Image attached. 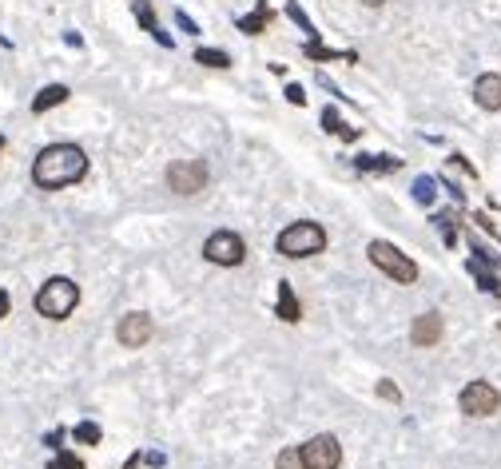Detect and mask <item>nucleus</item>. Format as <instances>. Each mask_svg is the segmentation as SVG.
Masks as SVG:
<instances>
[{
    "instance_id": "nucleus-1",
    "label": "nucleus",
    "mask_w": 501,
    "mask_h": 469,
    "mask_svg": "<svg viewBox=\"0 0 501 469\" xmlns=\"http://www.w3.org/2000/svg\"><path fill=\"white\" fill-rule=\"evenodd\" d=\"M84 175H88V155H84V147H76V144L44 147V152L36 155V164H33V179H36V187H44V192L72 187Z\"/></svg>"
},
{
    "instance_id": "nucleus-2",
    "label": "nucleus",
    "mask_w": 501,
    "mask_h": 469,
    "mask_svg": "<svg viewBox=\"0 0 501 469\" xmlns=\"http://www.w3.org/2000/svg\"><path fill=\"white\" fill-rule=\"evenodd\" d=\"M279 255L287 258H310V255H323L326 251V231L318 223H310V219H303V223H290L283 235L275 239Z\"/></svg>"
},
{
    "instance_id": "nucleus-3",
    "label": "nucleus",
    "mask_w": 501,
    "mask_h": 469,
    "mask_svg": "<svg viewBox=\"0 0 501 469\" xmlns=\"http://www.w3.org/2000/svg\"><path fill=\"white\" fill-rule=\"evenodd\" d=\"M76 303H80V286L72 278H48V283L36 291V311L44 318H56V323L72 314Z\"/></svg>"
},
{
    "instance_id": "nucleus-4",
    "label": "nucleus",
    "mask_w": 501,
    "mask_h": 469,
    "mask_svg": "<svg viewBox=\"0 0 501 469\" xmlns=\"http://www.w3.org/2000/svg\"><path fill=\"white\" fill-rule=\"evenodd\" d=\"M366 255H370V263L383 275L394 278V283H414L418 278V267L410 263V255H402L394 243H386V239H374V243L366 247Z\"/></svg>"
},
{
    "instance_id": "nucleus-5",
    "label": "nucleus",
    "mask_w": 501,
    "mask_h": 469,
    "mask_svg": "<svg viewBox=\"0 0 501 469\" xmlns=\"http://www.w3.org/2000/svg\"><path fill=\"white\" fill-rule=\"evenodd\" d=\"M167 187L175 195H199L207 187V164L203 159H175L167 167Z\"/></svg>"
},
{
    "instance_id": "nucleus-6",
    "label": "nucleus",
    "mask_w": 501,
    "mask_h": 469,
    "mask_svg": "<svg viewBox=\"0 0 501 469\" xmlns=\"http://www.w3.org/2000/svg\"><path fill=\"white\" fill-rule=\"evenodd\" d=\"M298 454H303L307 469H338V465H343V446H338L335 434L310 437L307 446H298Z\"/></svg>"
},
{
    "instance_id": "nucleus-7",
    "label": "nucleus",
    "mask_w": 501,
    "mask_h": 469,
    "mask_svg": "<svg viewBox=\"0 0 501 469\" xmlns=\"http://www.w3.org/2000/svg\"><path fill=\"white\" fill-rule=\"evenodd\" d=\"M203 255H207V263L239 267V263H243V255H247V247H243V239H239L235 231H215L203 243Z\"/></svg>"
},
{
    "instance_id": "nucleus-8",
    "label": "nucleus",
    "mask_w": 501,
    "mask_h": 469,
    "mask_svg": "<svg viewBox=\"0 0 501 469\" xmlns=\"http://www.w3.org/2000/svg\"><path fill=\"white\" fill-rule=\"evenodd\" d=\"M458 406H462L466 417H489V414H497L501 394L489 382H469L462 390V398H458Z\"/></svg>"
},
{
    "instance_id": "nucleus-9",
    "label": "nucleus",
    "mask_w": 501,
    "mask_h": 469,
    "mask_svg": "<svg viewBox=\"0 0 501 469\" xmlns=\"http://www.w3.org/2000/svg\"><path fill=\"white\" fill-rule=\"evenodd\" d=\"M152 331H156V326H152V318H147L144 311H132V314H124V318H119L116 338H119L124 346H132V351H136V346H144L147 338H152Z\"/></svg>"
},
{
    "instance_id": "nucleus-10",
    "label": "nucleus",
    "mask_w": 501,
    "mask_h": 469,
    "mask_svg": "<svg viewBox=\"0 0 501 469\" xmlns=\"http://www.w3.org/2000/svg\"><path fill=\"white\" fill-rule=\"evenodd\" d=\"M474 104L486 108V112H501V76L486 72L474 80Z\"/></svg>"
},
{
    "instance_id": "nucleus-11",
    "label": "nucleus",
    "mask_w": 501,
    "mask_h": 469,
    "mask_svg": "<svg viewBox=\"0 0 501 469\" xmlns=\"http://www.w3.org/2000/svg\"><path fill=\"white\" fill-rule=\"evenodd\" d=\"M410 342L414 346H438L442 342V314L414 318V326H410Z\"/></svg>"
},
{
    "instance_id": "nucleus-12",
    "label": "nucleus",
    "mask_w": 501,
    "mask_h": 469,
    "mask_svg": "<svg viewBox=\"0 0 501 469\" xmlns=\"http://www.w3.org/2000/svg\"><path fill=\"white\" fill-rule=\"evenodd\" d=\"M132 13H136V20H139V24H144V33H147V36H156L164 48H172V44H175V40L167 36L164 28H159V16L152 13V5H147V0H132Z\"/></svg>"
},
{
    "instance_id": "nucleus-13",
    "label": "nucleus",
    "mask_w": 501,
    "mask_h": 469,
    "mask_svg": "<svg viewBox=\"0 0 501 469\" xmlns=\"http://www.w3.org/2000/svg\"><path fill=\"white\" fill-rule=\"evenodd\" d=\"M354 167L363 175H390V172L402 167V159H394V155H354Z\"/></svg>"
},
{
    "instance_id": "nucleus-14",
    "label": "nucleus",
    "mask_w": 501,
    "mask_h": 469,
    "mask_svg": "<svg viewBox=\"0 0 501 469\" xmlns=\"http://www.w3.org/2000/svg\"><path fill=\"white\" fill-rule=\"evenodd\" d=\"M275 311L283 323H303V306H298V298H295V286L290 283H279V303H275Z\"/></svg>"
},
{
    "instance_id": "nucleus-15",
    "label": "nucleus",
    "mask_w": 501,
    "mask_h": 469,
    "mask_svg": "<svg viewBox=\"0 0 501 469\" xmlns=\"http://www.w3.org/2000/svg\"><path fill=\"white\" fill-rule=\"evenodd\" d=\"M303 56L307 60H346V64H354V60H358V52H346V48H326L318 36L303 44Z\"/></svg>"
},
{
    "instance_id": "nucleus-16",
    "label": "nucleus",
    "mask_w": 501,
    "mask_h": 469,
    "mask_svg": "<svg viewBox=\"0 0 501 469\" xmlns=\"http://www.w3.org/2000/svg\"><path fill=\"white\" fill-rule=\"evenodd\" d=\"M68 99V88L64 84H48V88H40L36 99H33V112L36 116H44V112H52V108H60Z\"/></svg>"
},
{
    "instance_id": "nucleus-17",
    "label": "nucleus",
    "mask_w": 501,
    "mask_h": 469,
    "mask_svg": "<svg viewBox=\"0 0 501 469\" xmlns=\"http://www.w3.org/2000/svg\"><path fill=\"white\" fill-rule=\"evenodd\" d=\"M275 20V8H267V5H259L250 16H239V33H247V36H259L263 28Z\"/></svg>"
},
{
    "instance_id": "nucleus-18",
    "label": "nucleus",
    "mask_w": 501,
    "mask_h": 469,
    "mask_svg": "<svg viewBox=\"0 0 501 469\" xmlns=\"http://www.w3.org/2000/svg\"><path fill=\"white\" fill-rule=\"evenodd\" d=\"M469 275L477 278V286H482L486 295H501L497 275H494V271H486V263H482V258H469Z\"/></svg>"
},
{
    "instance_id": "nucleus-19",
    "label": "nucleus",
    "mask_w": 501,
    "mask_h": 469,
    "mask_svg": "<svg viewBox=\"0 0 501 469\" xmlns=\"http://www.w3.org/2000/svg\"><path fill=\"white\" fill-rule=\"evenodd\" d=\"M414 199H418L422 207L434 203V199H438V183H434V179H430V175H418V179H414Z\"/></svg>"
},
{
    "instance_id": "nucleus-20",
    "label": "nucleus",
    "mask_w": 501,
    "mask_h": 469,
    "mask_svg": "<svg viewBox=\"0 0 501 469\" xmlns=\"http://www.w3.org/2000/svg\"><path fill=\"white\" fill-rule=\"evenodd\" d=\"M195 60H199L203 68H232V56L219 52V48H199Z\"/></svg>"
},
{
    "instance_id": "nucleus-21",
    "label": "nucleus",
    "mask_w": 501,
    "mask_h": 469,
    "mask_svg": "<svg viewBox=\"0 0 501 469\" xmlns=\"http://www.w3.org/2000/svg\"><path fill=\"white\" fill-rule=\"evenodd\" d=\"M287 16H290V20H295V24H298V28H303V33H307V40H315V36H318V28H315V24H310V16H307V13H303V8H298V5H295V0H287Z\"/></svg>"
},
{
    "instance_id": "nucleus-22",
    "label": "nucleus",
    "mask_w": 501,
    "mask_h": 469,
    "mask_svg": "<svg viewBox=\"0 0 501 469\" xmlns=\"http://www.w3.org/2000/svg\"><path fill=\"white\" fill-rule=\"evenodd\" d=\"M72 434H76V442H80V446H96L99 437H104V434H99V426H96V422H80Z\"/></svg>"
},
{
    "instance_id": "nucleus-23",
    "label": "nucleus",
    "mask_w": 501,
    "mask_h": 469,
    "mask_svg": "<svg viewBox=\"0 0 501 469\" xmlns=\"http://www.w3.org/2000/svg\"><path fill=\"white\" fill-rule=\"evenodd\" d=\"M318 119H323V127H326L330 136H343L346 132V124L338 119V108H323V116H318Z\"/></svg>"
},
{
    "instance_id": "nucleus-24",
    "label": "nucleus",
    "mask_w": 501,
    "mask_h": 469,
    "mask_svg": "<svg viewBox=\"0 0 501 469\" xmlns=\"http://www.w3.org/2000/svg\"><path fill=\"white\" fill-rule=\"evenodd\" d=\"M434 223H438V231H442V239H446V243L454 247V243H458V231H454V215H449V211H442V215H434Z\"/></svg>"
},
{
    "instance_id": "nucleus-25",
    "label": "nucleus",
    "mask_w": 501,
    "mask_h": 469,
    "mask_svg": "<svg viewBox=\"0 0 501 469\" xmlns=\"http://www.w3.org/2000/svg\"><path fill=\"white\" fill-rule=\"evenodd\" d=\"M275 469H307L303 465V454H298V450H283V454L275 457Z\"/></svg>"
},
{
    "instance_id": "nucleus-26",
    "label": "nucleus",
    "mask_w": 501,
    "mask_h": 469,
    "mask_svg": "<svg viewBox=\"0 0 501 469\" xmlns=\"http://www.w3.org/2000/svg\"><path fill=\"white\" fill-rule=\"evenodd\" d=\"M48 469H84V462H80L76 454H68V450H60L52 462H48Z\"/></svg>"
},
{
    "instance_id": "nucleus-27",
    "label": "nucleus",
    "mask_w": 501,
    "mask_h": 469,
    "mask_svg": "<svg viewBox=\"0 0 501 469\" xmlns=\"http://www.w3.org/2000/svg\"><path fill=\"white\" fill-rule=\"evenodd\" d=\"M378 394H383L386 402H402V390H398L394 382H386V378H383V382H378Z\"/></svg>"
},
{
    "instance_id": "nucleus-28",
    "label": "nucleus",
    "mask_w": 501,
    "mask_h": 469,
    "mask_svg": "<svg viewBox=\"0 0 501 469\" xmlns=\"http://www.w3.org/2000/svg\"><path fill=\"white\" fill-rule=\"evenodd\" d=\"M175 24H179V33H187V36H199V24L187 13H175Z\"/></svg>"
},
{
    "instance_id": "nucleus-29",
    "label": "nucleus",
    "mask_w": 501,
    "mask_h": 469,
    "mask_svg": "<svg viewBox=\"0 0 501 469\" xmlns=\"http://www.w3.org/2000/svg\"><path fill=\"white\" fill-rule=\"evenodd\" d=\"M287 99H290L295 108H303V104H307V92H303L298 84H287Z\"/></svg>"
},
{
    "instance_id": "nucleus-30",
    "label": "nucleus",
    "mask_w": 501,
    "mask_h": 469,
    "mask_svg": "<svg viewBox=\"0 0 501 469\" xmlns=\"http://www.w3.org/2000/svg\"><path fill=\"white\" fill-rule=\"evenodd\" d=\"M8 306H13V298H8V291H0V318L8 314Z\"/></svg>"
},
{
    "instance_id": "nucleus-31",
    "label": "nucleus",
    "mask_w": 501,
    "mask_h": 469,
    "mask_svg": "<svg viewBox=\"0 0 501 469\" xmlns=\"http://www.w3.org/2000/svg\"><path fill=\"white\" fill-rule=\"evenodd\" d=\"M144 462H147V465H156V469H159V465H164V454H144Z\"/></svg>"
},
{
    "instance_id": "nucleus-32",
    "label": "nucleus",
    "mask_w": 501,
    "mask_h": 469,
    "mask_svg": "<svg viewBox=\"0 0 501 469\" xmlns=\"http://www.w3.org/2000/svg\"><path fill=\"white\" fill-rule=\"evenodd\" d=\"M139 462H144V454H132V457H128V465H124V469H139Z\"/></svg>"
},
{
    "instance_id": "nucleus-33",
    "label": "nucleus",
    "mask_w": 501,
    "mask_h": 469,
    "mask_svg": "<svg viewBox=\"0 0 501 469\" xmlns=\"http://www.w3.org/2000/svg\"><path fill=\"white\" fill-rule=\"evenodd\" d=\"M363 5H366V8H378V5H386V0H363Z\"/></svg>"
},
{
    "instance_id": "nucleus-34",
    "label": "nucleus",
    "mask_w": 501,
    "mask_h": 469,
    "mask_svg": "<svg viewBox=\"0 0 501 469\" xmlns=\"http://www.w3.org/2000/svg\"><path fill=\"white\" fill-rule=\"evenodd\" d=\"M0 152H5V136H0Z\"/></svg>"
}]
</instances>
